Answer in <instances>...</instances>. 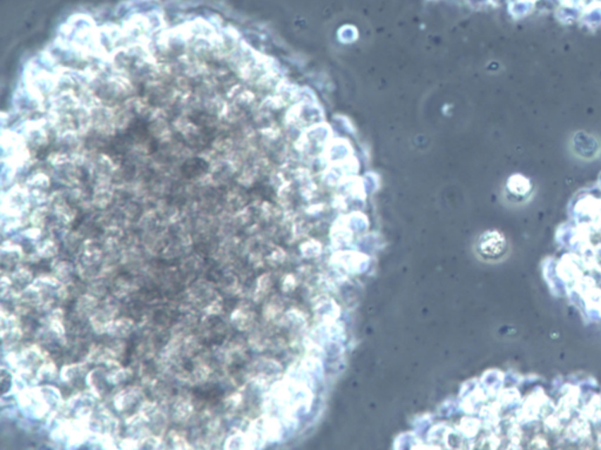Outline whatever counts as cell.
I'll list each match as a JSON object with an SVG mask.
<instances>
[{"mask_svg":"<svg viewBox=\"0 0 601 450\" xmlns=\"http://www.w3.org/2000/svg\"><path fill=\"white\" fill-rule=\"evenodd\" d=\"M507 250L506 240L499 233H487L479 240L478 252L486 260H497L504 257Z\"/></svg>","mask_w":601,"mask_h":450,"instance_id":"obj_1","label":"cell"}]
</instances>
